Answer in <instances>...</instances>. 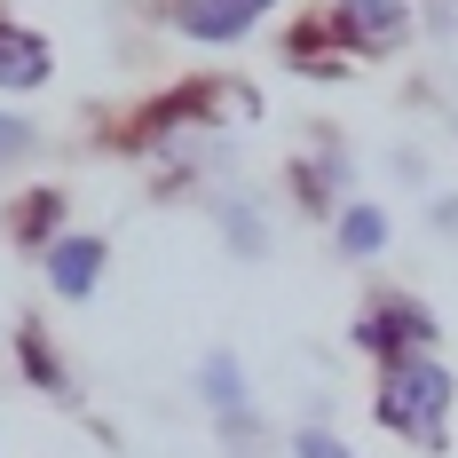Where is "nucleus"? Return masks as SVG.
I'll return each instance as SVG.
<instances>
[{
  "label": "nucleus",
  "mask_w": 458,
  "mask_h": 458,
  "mask_svg": "<svg viewBox=\"0 0 458 458\" xmlns=\"http://www.w3.org/2000/svg\"><path fill=\"white\" fill-rule=\"evenodd\" d=\"M24 150H32V127H24V119H0V166L24 158Z\"/></svg>",
  "instance_id": "nucleus-9"
},
{
  "label": "nucleus",
  "mask_w": 458,
  "mask_h": 458,
  "mask_svg": "<svg viewBox=\"0 0 458 458\" xmlns=\"http://www.w3.org/2000/svg\"><path fill=\"white\" fill-rule=\"evenodd\" d=\"M206 387H214V403H222L229 419H245V379H237L229 356H206Z\"/></svg>",
  "instance_id": "nucleus-7"
},
{
  "label": "nucleus",
  "mask_w": 458,
  "mask_h": 458,
  "mask_svg": "<svg viewBox=\"0 0 458 458\" xmlns=\"http://www.w3.org/2000/svg\"><path fill=\"white\" fill-rule=\"evenodd\" d=\"M47 276H55L64 301H88L95 276H103V237H64V245L47 253Z\"/></svg>",
  "instance_id": "nucleus-4"
},
{
  "label": "nucleus",
  "mask_w": 458,
  "mask_h": 458,
  "mask_svg": "<svg viewBox=\"0 0 458 458\" xmlns=\"http://www.w3.org/2000/svg\"><path fill=\"white\" fill-rule=\"evenodd\" d=\"M443 411H451V371L435 364V356H395L387 387H379V419L435 451L443 443Z\"/></svg>",
  "instance_id": "nucleus-1"
},
{
  "label": "nucleus",
  "mask_w": 458,
  "mask_h": 458,
  "mask_svg": "<svg viewBox=\"0 0 458 458\" xmlns=\"http://www.w3.org/2000/svg\"><path fill=\"white\" fill-rule=\"evenodd\" d=\"M261 8H269V0H182V8H174V24H182L190 40H237Z\"/></svg>",
  "instance_id": "nucleus-2"
},
{
  "label": "nucleus",
  "mask_w": 458,
  "mask_h": 458,
  "mask_svg": "<svg viewBox=\"0 0 458 458\" xmlns=\"http://www.w3.org/2000/svg\"><path fill=\"white\" fill-rule=\"evenodd\" d=\"M47 80V47L32 32H8L0 24V88H40Z\"/></svg>",
  "instance_id": "nucleus-5"
},
{
  "label": "nucleus",
  "mask_w": 458,
  "mask_h": 458,
  "mask_svg": "<svg viewBox=\"0 0 458 458\" xmlns=\"http://www.w3.org/2000/svg\"><path fill=\"white\" fill-rule=\"evenodd\" d=\"M340 16H348V40L356 47H395L411 32V8L403 0H340Z\"/></svg>",
  "instance_id": "nucleus-3"
},
{
  "label": "nucleus",
  "mask_w": 458,
  "mask_h": 458,
  "mask_svg": "<svg viewBox=\"0 0 458 458\" xmlns=\"http://www.w3.org/2000/svg\"><path fill=\"white\" fill-rule=\"evenodd\" d=\"M293 451H301V458H356L340 435H324V427H301V443H293Z\"/></svg>",
  "instance_id": "nucleus-8"
},
{
  "label": "nucleus",
  "mask_w": 458,
  "mask_h": 458,
  "mask_svg": "<svg viewBox=\"0 0 458 458\" xmlns=\"http://www.w3.org/2000/svg\"><path fill=\"white\" fill-rule=\"evenodd\" d=\"M379 245H387V222H379L371 206H348V214H340V253L364 261V253H379Z\"/></svg>",
  "instance_id": "nucleus-6"
}]
</instances>
